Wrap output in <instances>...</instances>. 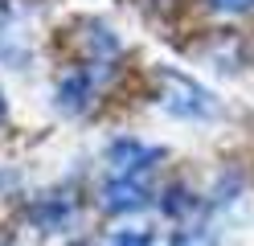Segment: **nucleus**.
Masks as SVG:
<instances>
[{
	"label": "nucleus",
	"instance_id": "4",
	"mask_svg": "<svg viewBox=\"0 0 254 246\" xmlns=\"http://www.w3.org/2000/svg\"><path fill=\"white\" fill-rule=\"evenodd\" d=\"M111 246H152V238H148V234H135V230H127V234H119Z\"/></svg>",
	"mask_w": 254,
	"mask_h": 246
},
{
	"label": "nucleus",
	"instance_id": "3",
	"mask_svg": "<svg viewBox=\"0 0 254 246\" xmlns=\"http://www.w3.org/2000/svg\"><path fill=\"white\" fill-rule=\"evenodd\" d=\"M86 94H90V82H86V74H74V78L66 82V86H62V103L78 111V107L86 103Z\"/></svg>",
	"mask_w": 254,
	"mask_h": 246
},
{
	"label": "nucleus",
	"instance_id": "1",
	"mask_svg": "<svg viewBox=\"0 0 254 246\" xmlns=\"http://www.w3.org/2000/svg\"><path fill=\"white\" fill-rule=\"evenodd\" d=\"M152 156H156V152H148V148H139V144H131V140H123V144L111 148V160H115L119 176H127L131 168H148V160H152Z\"/></svg>",
	"mask_w": 254,
	"mask_h": 246
},
{
	"label": "nucleus",
	"instance_id": "2",
	"mask_svg": "<svg viewBox=\"0 0 254 246\" xmlns=\"http://www.w3.org/2000/svg\"><path fill=\"white\" fill-rule=\"evenodd\" d=\"M103 201H107V209H139V205L148 201V193L139 189L135 180H115V185L107 189Z\"/></svg>",
	"mask_w": 254,
	"mask_h": 246
},
{
	"label": "nucleus",
	"instance_id": "5",
	"mask_svg": "<svg viewBox=\"0 0 254 246\" xmlns=\"http://www.w3.org/2000/svg\"><path fill=\"white\" fill-rule=\"evenodd\" d=\"M250 4H254V0H213V8H221V12H242Z\"/></svg>",
	"mask_w": 254,
	"mask_h": 246
}]
</instances>
